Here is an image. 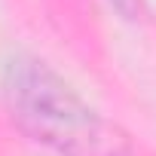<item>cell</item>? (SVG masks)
<instances>
[{"label": "cell", "instance_id": "1", "mask_svg": "<svg viewBox=\"0 0 156 156\" xmlns=\"http://www.w3.org/2000/svg\"><path fill=\"white\" fill-rule=\"evenodd\" d=\"M3 92L22 129L58 153L116 156L98 113L43 61L16 58L6 67Z\"/></svg>", "mask_w": 156, "mask_h": 156}, {"label": "cell", "instance_id": "2", "mask_svg": "<svg viewBox=\"0 0 156 156\" xmlns=\"http://www.w3.org/2000/svg\"><path fill=\"white\" fill-rule=\"evenodd\" d=\"M116 3V9H122L126 16H135L138 9H141V0H113Z\"/></svg>", "mask_w": 156, "mask_h": 156}]
</instances>
